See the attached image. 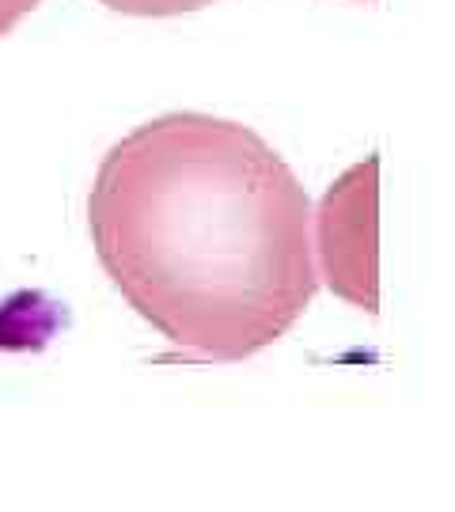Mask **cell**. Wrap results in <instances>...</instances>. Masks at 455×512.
Instances as JSON below:
<instances>
[{"instance_id":"2","label":"cell","mask_w":455,"mask_h":512,"mask_svg":"<svg viewBox=\"0 0 455 512\" xmlns=\"http://www.w3.org/2000/svg\"><path fill=\"white\" fill-rule=\"evenodd\" d=\"M376 171L380 160H364L346 171L323 198L319 213V255L323 274L338 296L357 308L376 311Z\"/></svg>"},{"instance_id":"3","label":"cell","mask_w":455,"mask_h":512,"mask_svg":"<svg viewBox=\"0 0 455 512\" xmlns=\"http://www.w3.org/2000/svg\"><path fill=\"white\" fill-rule=\"evenodd\" d=\"M107 4L110 12H122V16H145V19H160V16H182V12H198V8H209L217 0H99Z\"/></svg>"},{"instance_id":"4","label":"cell","mask_w":455,"mask_h":512,"mask_svg":"<svg viewBox=\"0 0 455 512\" xmlns=\"http://www.w3.org/2000/svg\"><path fill=\"white\" fill-rule=\"evenodd\" d=\"M35 8L38 0H0V38L8 35L27 12H35Z\"/></svg>"},{"instance_id":"1","label":"cell","mask_w":455,"mask_h":512,"mask_svg":"<svg viewBox=\"0 0 455 512\" xmlns=\"http://www.w3.org/2000/svg\"><path fill=\"white\" fill-rule=\"evenodd\" d=\"M88 228L129 308L201 361L273 346L319 289L300 179L251 126L213 114L122 137L95 171Z\"/></svg>"}]
</instances>
